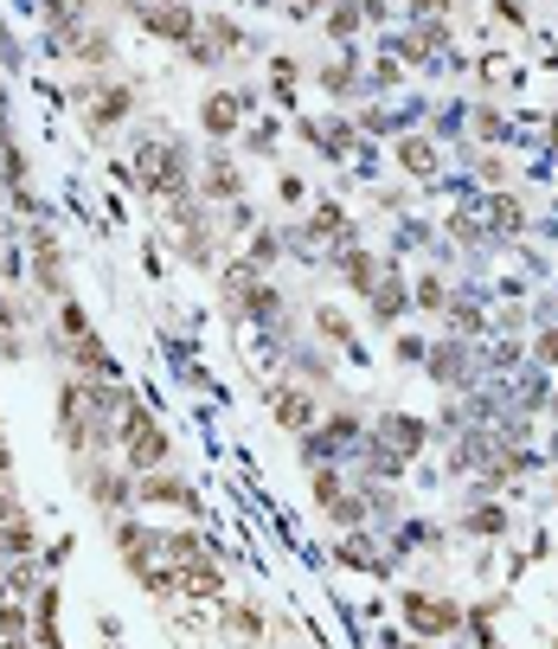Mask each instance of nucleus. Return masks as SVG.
<instances>
[{"label": "nucleus", "instance_id": "nucleus-22", "mask_svg": "<svg viewBox=\"0 0 558 649\" xmlns=\"http://www.w3.org/2000/svg\"><path fill=\"white\" fill-rule=\"evenodd\" d=\"M398 167H405L411 181H437V142L430 136H405L398 142Z\"/></svg>", "mask_w": 558, "mask_h": 649}, {"label": "nucleus", "instance_id": "nucleus-28", "mask_svg": "<svg viewBox=\"0 0 558 649\" xmlns=\"http://www.w3.org/2000/svg\"><path fill=\"white\" fill-rule=\"evenodd\" d=\"M340 496H347V476H340V469H328V463H321V469L308 476V501H315V508L328 515V508H335Z\"/></svg>", "mask_w": 558, "mask_h": 649}, {"label": "nucleus", "instance_id": "nucleus-23", "mask_svg": "<svg viewBox=\"0 0 558 649\" xmlns=\"http://www.w3.org/2000/svg\"><path fill=\"white\" fill-rule=\"evenodd\" d=\"M65 52H77L84 65H110V58H116V39H110V26H90V20H84V33H77Z\"/></svg>", "mask_w": 558, "mask_h": 649}, {"label": "nucleus", "instance_id": "nucleus-24", "mask_svg": "<svg viewBox=\"0 0 558 649\" xmlns=\"http://www.w3.org/2000/svg\"><path fill=\"white\" fill-rule=\"evenodd\" d=\"M39 585H45V578H39V560H7V566H0V592H7V598H33Z\"/></svg>", "mask_w": 558, "mask_h": 649}, {"label": "nucleus", "instance_id": "nucleus-10", "mask_svg": "<svg viewBox=\"0 0 558 649\" xmlns=\"http://www.w3.org/2000/svg\"><path fill=\"white\" fill-rule=\"evenodd\" d=\"M263 405H270V419L283 424V431H315V399H308V386L302 380H276L270 392H263Z\"/></svg>", "mask_w": 558, "mask_h": 649}, {"label": "nucleus", "instance_id": "nucleus-15", "mask_svg": "<svg viewBox=\"0 0 558 649\" xmlns=\"http://www.w3.org/2000/svg\"><path fill=\"white\" fill-rule=\"evenodd\" d=\"M335 264H340V283H347V290H360V296H372V283H379V277L392 270V264H379L366 245H353V238H340Z\"/></svg>", "mask_w": 558, "mask_h": 649}, {"label": "nucleus", "instance_id": "nucleus-16", "mask_svg": "<svg viewBox=\"0 0 558 649\" xmlns=\"http://www.w3.org/2000/svg\"><path fill=\"white\" fill-rule=\"evenodd\" d=\"M424 374L444 386V392L469 386V354H462V335H449L444 347H430V354H424Z\"/></svg>", "mask_w": 558, "mask_h": 649}, {"label": "nucleus", "instance_id": "nucleus-4", "mask_svg": "<svg viewBox=\"0 0 558 649\" xmlns=\"http://www.w3.org/2000/svg\"><path fill=\"white\" fill-rule=\"evenodd\" d=\"M251 110H258V90H206V97H199V129H206V142H231Z\"/></svg>", "mask_w": 558, "mask_h": 649}, {"label": "nucleus", "instance_id": "nucleus-7", "mask_svg": "<svg viewBox=\"0 0 558 649\" xmlns=\"http://www.w3.org/2000/svg\"><path fill=\"white\" fill-rule=\"evenodd\" d=\"M110 547H116V560L129 566V578H142V573H154V566H161V528H142V521H116Z\"/></svg>", "mask_w": 558, "mask_h": 649}, {"label": "nucleus", "instance_id": "nucleus-42", "mask_svg": "<svg viewBox=\"0 0 558 649\" xmlns=\"http://www.w3.org/2000/svg\"><path fill=\"white\" fill-rule=\"evenodd\" d=\"M13 515H20V496H13V489L0 483V521H13Z\"/></svg>", "mask_w": 558, "mask_h": 649}, {"label": "nucleus", "instance_id": "nucleus-8", "mask_svg": "<svg viewBox=\"0 0 558 649\" xmlns=\"http://www.w3.org/2000/svg\"><path fill=\"white\" fill-rule=\"evenodd\" d=\"M135 116V84H122V77H103V90L90 97V110H84V122H90V136H110V129H122Z\"/></svg>", "mask_w": 558, "mask_h": 649}, {"label": "nucleus", "instance_id": "nucleus-37", "mask_svg": "<svg viewBox=\"0 0 558 649\" xmlns=\"http://www.w3.org/2000/svg\"><path fill=\"white\" fill-rule=\"evenodd\" d=\"M494 20H501V26H514V33H521V26H526V0H494Z\"/></svg>", "mask_w": 558, "mask_h": 649}, {"label": "nucleus", "instance_id": "nucleus-33", "mask_svg": "<svg viewBox=\"0 0 558 649\" xmlns=\"http://www.w3.org/2000/svg\"><path fill=\"white\" fill-rule=\"evenodd\" d=\"M13 637H33V617H26L20 598H13V605H0V643H13Z\"/></svg>", "mask_w": 558, "mask_h": 649}, {"label": "nucleus", "instance_id": "nucleus-20", "mask_svg": "<svg viewBox=\"0 0 558 649\" xmlns=\"http://www.w3.org/2000/svg\"><path fill=\"white\" fill-rule=\"evenodd\" d=\"M65 360H72L77 374H84V380H122V374H116V354L103 342H97V335H84V342H72L65 347Z\"/></svg>", "mask_w": 558, "mask_h": 649}, {"label": "nucleus", "instance_id": "nucleus-36", "mask_svg": "<svg viewBox=\"0 0 558 649\" xmlns=\"http://www.w3.org/2000/svg\"><path fill=\"white\" fill-rule=\"evenodd\" d=\"M276 199H283V206H302V199H308V181H302V174H283V181H276Z\"/></svg>", "mask_w": 558, "mask_h": 649}, {"label": "nucleus", "instance_id": "nucleus-29", "mask_svg": "<svg viewBox=\"0 0 558 649\" xmlns=\"http://www.w3.org/2000/svg\"><path fill=\"white\" fill-rule=\"evenodd\" d=\"M507 528H514L507 508H475V515H462V534H475V540H501Z\"/></svg>", "mask_w": 558, "mask_h": 649}, {"label": "nucleus", "instance_id": "nucleus-11", "mask_svg": "<svg viewBox=\"0 0 558 649\" xmlns=\"http://www.w3.org/2000/svg\"><path fill=\"white\" fill-rule=\"evenodd\" d=\"M193 193H199L206 206H231V199H244V174H238V161H231V154H206V167L193 174Z\"/></svg>", "mask_w": 558, "mask_h": 649}, {"label": "nucleus", "instance_id": "nucleus-30", "mask_svg": "<svg viewBox=\"0 0 558 649\" xmlns=\"http://www.w3.org/2000/svg\"><path fill=\"white\" fill-rule=\"evenodd\" d=\"M360 26H366L360 0H328V33H335V39H353Z\"/></svg>", "mask_w": 558, "mask_h": 649}, {"label": "nucleus", "instance_id": "nucleus-6", "mask_svg": "<svg viewBox=\"0 0 558 649\" xmlns=\"http://www.w3.org/2000/svg\"><path fill=\"white\" fill-rule=\"evenodd\" d=\"M212 630H219V643H231V649H258L263 630H270V617H263L258 598H225Z\"/></svg>", "mask_w": 558, "mask_h": 649}, {"label": "nucleus", "instance_id": "nucleus-47", "mask_svg": "<svg viewBox=\"0 0 558 649\" xmlns=\"http://www.w3.org/2000/svg\"><path fill=\"white\" fill-rule=\"evenodd\" d=\"M552 419H558V392H552Z\"/></svg>", "mask_w": 558, "mask_h": 649}, {"label": "nucleus", "instance_id": "nucleus-27", "mask_svg": "<svg viewBox=\"0 0 558 649\" xmlns=\"http://www.w3.org/2000/svg\"><path fill=\"white\" fill-rule=\"evenodd\" d=\"M84 335H97V328H90V309L77 303V296H65V303H58V347L84 342Z\"/></svg>", "mask_w": 558, "mask_h": 649}, {"label": "nucleus", "instance_id": "nucleus-18", "mask_svg": "<svg viewBox=\"0 0 558 649\" xmlns=\"http://www.w3.org/2000/svg\"><path fill=\"white\" fill-rule=\"evenodd\" d=\"M174 573H180V598H225V585H231L212 553H206V560H186V566H174Z\"/></svg>", "mask_w": 558, "mask_h": 649}, {"label": "nucleus", "instance_id": "nucleus-12", "mask_svg": "<svg viewBox=\"0 0 558 649\" xmlns=\"http://www.w3.org/2000/svg\"><path fill=\"white\" fill-rule=\"evenodd\" d=\"M33 283L52 296V303L72 296V283H65V251H58V238H52L45 226H33Z\"/></svg>", "mask_w": 558, "mask_h": 649}, {"label": "nucleus", "instance_id": "nucleus-48", "mask_svg": "<svg viewBox=\"0 0 558 649\" xmlns=\"http://www.w3.org/2000/svg\"><path fill=\"white\" fill-rule=\"evenodd\" d=\"M0 566H7V560H0Z\"/></svg>", "mask_w": 558, "mask_h": 649}, {"label": "nucleus", "instance_id": "nucleus-14", "mask_svg": "<svg viewBox=\"0 0 558 649\" xmlns=\"http://www.w3.org/2000/svg\"><path fill=\"white\" fill-rule=\"evenodd\" d=\"M174 457V437H167V424L154 419L149 431H135L129 444H122V463H129V476H149V469H161V463Z\"/></svg>", "mask_w": 558, "mask_h": 649}, {"label": "nucleus", "instance_id": "nucleus-46", "mask_svg": "<svg viewBox=\"0 0 558 649\" xmlns=\"http://www.w3.org/2000/svg\"><path fill=\"white\" fill-rule=\"evenodd\" d=\"M0 251H7V213H0Z\"/></svg>", "mask_w": 558, "mask_h": 649}, {"label": "nucleus", "instance_id": "nucleus-5", "mask_svg": "<svg viewBox=\"0 0 558 649\" xmlns=\"http://www.w3.org/2000/svg\"><path fill=\"white\" fill-rule=\"evenodd\" d=\"M135 508H180V515H199L206 496H199L186 476H174V469H149V476H135Z\"/></svg>", "mask_w": 558, "mask_h": 649}, {"label": "nucleus", "instance_id": "nucleus-26", "mask_svg": "<svg viewBox=\"0 0 558 649\" xmlns=\"http://www.w3.org/2000/svg\"><path fill=\"white\" fill-rule=\"evenodd\" d=\"M302 226H308V238H335V245L340 238H353V231H347V206H335V199H321Z\"/></svg>", "mask_w": 558, "mask_h": 649}, {"label": "nucleus", "instance_id": "nucleus-17", "mask_svg": "<svg viewBox=\"0 0 558 649\" xmlns=\"http://www.w3.org/2000/svg\"><path fill=\"white\" fill-rule=\"evenodd\" d=\"M372 322H379V328H392V322H398V315H405L411 309V277H398V270H385V277H379V283H372Z\"/></svg>", "mask_w": 558, "mask_h": 649}, {"label": "nucleus", "instance_id": "nucleus-2", "mask_svg": "<svg viewBox=\"0 0 558 649\" xmlns=\"http://www.w3.org/2000/svg\"><path fill=\"white\" fill-rule=\"evenodd\" d=\"M398 612H405L411 637H456L462 630V598H449V592H424V585H405L398 592Z\"/></svg>", "mask_w": 558, "mask_h": 649}, {"label": "nucleus", "instance_id": "nucleus-41", "mask_svg": "<svg viewBox=\"0 0 558 649\" xmlns=\"http://www.w3.org/2000/svg\"><path fill=\"white\" fill-rule=\"evenodd\" d=\"M411 7V20H444L449 13V0H405Z\"/></svg>", "mask_w": 558, "mask_h": 649}, {"label": "nucleus", "instance_id": "nucleus-39", "mask_svg": "<svg viewBox=\"0 0 558 649\" xmlns=\"http://www.w3.org/2000/svg\"><path fill=\"white\" fill-rule=\"evenodd\" d=\"M475 129H482L488 142H501V136H507V122H501V110H488V104L475 110Z\"/></svg>", "mask_w": 558, "mask_h": 649}, {"label": "nucleus", "instance_id": "nucleus-32", "mask_svg": "<svg viewBox=\"0 0 558 649\" xmlns=\"http://www.w3.org/2000/svg\"><path fill=\"white\" fill-rule=\"evenodd\" d=\"M315 328H321V342H328V347H347V342H353V322H347L340 309H315Z\"/></svg>", "mask_w": 558, "mask_h": 649}, {"label": "nucleus", "instance_id": "nucleus-38", "mask_svg": "<svg viewBox=\"0 0 558 649\" xmlns=\"http://www.w3.org/2000/svg\"><path fill=\"white\" fill-rule=\"evenodd\" d=\"M488 213H494V219H501V231H521V226H526V213H521V206H514V199H494V206H488Z\"/></svg>", "mask_w": 558, "mask_h": 649}, {"label": "nucleus", "instance_id": "nucleus-45", "mask_svg": "<svg viewBox=\"0 0 558 649\" xmlns=\"http://www.w3.org/2000/svg\"><path fill=\"white\" fill-rule=\"evenodd\" d=\"M0 649H33V637H13V643H0Z\"/></svg>", "mask_w": 558, "mask_h": 649}, {"label": "nucleus", "instance_id": "nucleus-44", "mask_svg": "<svg viewBox=\"0 0 558 649\" xmlns=\"http://www.w3.org/2000/svg\"><path fill=\"white\" fill-rule=\"evenodd\" d=\"M328 0H296V20H308V13H321Z\"/></svg>", "mask_w": 558, "mask_h": 649}, {"label": "nucleus", "instance_id": "nucleus-21", "mask_svg": "<svg viewBox=\"0 0 558 649\" xmlns=\"http://www.w3.org/2000/svg\"><path fill=\"white\" fill-rule=\"evenodd\" d=\"M212 547H206V534L199 528H161V560L167 566H186V560H206Z\"/></svg>", "mask_w": 558, "mask_h": 649}, {"label": "nucleus", "instance_id": "nucleus-35", "mask_svg": "<svg viewBox=\"0 0 558 649\" xmlns=\"http://www.w3.org/2000/svg\"><path fill=\"white\" fill-rule=\"evenodd\" d=\"M335 560H340V566H379V553H372V540H366V534H360V540L347 534V540L335 547Z\"/></svg>", "mask_w": 558, "mask_h": 649}, {"label": "nucleus", "instance_id": "nucleus-43", "mask_svg": "<svg viewBox=\"0 0 558 649\" xmlns=\"http://www.w3.org/2000/svg\"><path fill=\"white\" fill-rule=\"evenodd\" d=\"M539 360H558V328H546V335H539Z\"/></svg>", "mask_w": 558, "mask_h": 649}, {"label": "nucleus", "instance_id": "nucleus-34", "mask_svg": "<svg viewBox=\"0 0 558 649\" xmlns=\"http://www.w3.org/2000/svg\"><path fill=\"white\" fill-rule=\"evenodd\" d=\"M411 296H417V303H424V309H449V283H444V277H437V270H424Z\"/></svg>", "mask_w": 558, "mask_h": 649}, {"label": "nucleus", "instance_id": "nucleus-9", "mask_svg": "<svg viewBox=\"0 0 558 649\" xmlns=\"http://www.w3.org/2000/svg\"><path fill=\"white\" fill-rule=\"evenodd\" d=\"M135 20H142V33L149 39H167V45H186V39L199 33V13L180 7V0H149Z\"/></svg>", "mask_w": 558, "mask_h": 649}, {"label": "nucleus", "instance_id": "nucleus-40", "mask_svg": "<svg viewBox=\"0 0 558 649\" xmlns=\"http://www.w3.org/2000/svg\"><path fill=\"white\" fill-rule=\"evenodd\" d=\"M424 354H430V347L417 342V335H398V342H392V360H405V367L411 360H424Z\"/></svg>", "mask_w": 558, "mask_h": 649}, {"label": "nucleus", "instance_id": "nucleus-1", "mask_svg": "<svg viewBox=\"0 0 558 649\" xmlns=\"http://www.w3.org/2000/svg\"><path fill=\"white\" fill-rule=\"evenodd\" d=\"M129 174H135V187L149 193V199H186L193 193V174H199V161L180 149V142H135V161H129Z\"/></svg>", "mask_w": 558, "mask_h": 649}, {"label": "nucleus", "instance_id": "nucleus-13", "mask_svg": "<svg viewBox=\"0 0 558 649\" xmlns=\"http://www.w3.org/2000/svg\"><path fill=\"white\" fill-rule=\"evenodd\" d=\"M366 437H379L392 457L411 463L417 451H424V444H430V424L417 419V412H385V419H379V431H366Z\"/></svg>", "mask_w": 558, "mask_h": 649}, {"label": "nucleus", "instance_id": "nucleus-25", "mask_svg": "<svg viewBox=\"0 0 558 649\" xmlns=\"http://www.w3.org/2000/svg\"><path fill=\"white\" fill-rule=\"evenodd\" d=\"M315 84H321L328 97H353V90H360V58L347 52V58H335V65H321V77H315Z\"/></svg>", "mask_w": 558, "mask_h": 649}, {"label": "nucleus", "instance_id": "nucleus-31", "mask_svg": "<svg viewBox=\"0 0 558 649\" xmlns=\"http://www.w3.org/2000/svg\"><path fill=\"white\" fill-rule=\"evenodd\" d=\"M276 258H283V238H276L270 226H263V231H251V258H244V264L270 277V270H276Z\"/></svg>", "mask_w": 558, "mask_h": 649}, {"label": "nucleus", "instance_id": "nucleus-3", "mask_svg": "<svg viewBox=\"0 0 558 649\" xmlns=\"http://www.w3.org/2000/svg\"><path fill=\"white\" fill-rule=\"evenodd\" d=\"M77 476H84V501H90V508H103V515L135 508V476L110 469L103 457H77Z\"/></svg>", "mask_w": 558, "mask_h": 649}, {"label": "nucleus", "instance_id": "nucleus-19", "mask_svg": "<svg viewBox=\"0 0 558 649\" xmlns=\"http://www.w3.org/2000/svg\"><path fill=\"white\" fill-rule=\"evenodd\" d=\"M45 547H39V521L20 508L13 521H0V560H39Z\"/></svg>", "mask_w": 558, "mask_h": 649}]
</instances>
